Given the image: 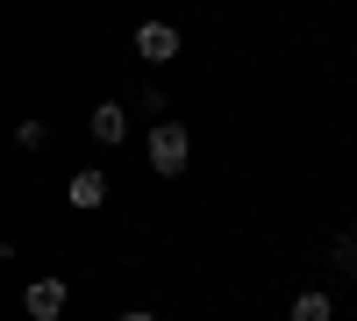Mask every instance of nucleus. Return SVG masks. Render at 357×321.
Returning a JSON list of instances; mask_svg holds the SVG:
<instances>
[{"mask_svg": "<svg viewBox=\"0 0 357 321\" xmlns=\"http://www.w3.org/2000/svg\"><path fill=\"white\" fill-rule=\"evenodd\" d=\"M186 157H193L186 122H151V171H158V179H178V171H186Z\"/></svg>", "mask_w": 357, "mask_h": 321, "instance_id": "f257e3e1", "label": "nucleus"}, {"mask_svg": "<svg viewBox=\"0 0 357 321\" xmlns=\"http://www.w3.org/2000/svg\"><path fill=\"white\" fill-rule=\"evenodd\" d=\"M22 307H29V321H57V314L72 307V285L65 279H29L22 285Z\"/></svg>", "mask_w": 357, "mask_h": 321, "instance_id": "f03ea898", "label": "nucleus"}, {"mask_svg": "<svg viewBox=\"0 0 357 321\" xmlns=\"http://www.w3.org/2000/svg\"><path fill=\"white\" fill-rule=\"evenodd\" d=\"M136 57H143V65H172V57H178V29L172 22H143L136 29Z\"/></svg>", "mask_w": 357, "mask_h": 321, "instance_id": "7ed1b4c3", "label": "nucleus"}, {"mask_svg": "<svg viewBox=\"0 0 357 321\" xmlns=\"http://www.w3.org/2000/svg\"><path fill=\"white\" fill-rule=\"evenodd\" d=\"M86 129H93V143H100V150H114V143H129V107L100 100L93 114H86Z\"/></svg>", "mask_w": 357, "mask_h": 321, "instance_id": "20e7f679", "label": "nucleus"}, {"mask_svg": "<svg viewBox=\"0 0 357 321\" xmlns=\"http://www.w3.org/2000/svg\"><path fill=\"white\" fill-rule=\"evenodd\" d=\"M100 200H107V171H100V164L72 171V208H100Z\"/></svg>", "mask_w": 357, "mask_h": 321, "instance_id": "39448f33", "label": "nucleus"}, {"mask_svg": "<svg viewBox=\"0 0 357 321\" xmlns=\"http://www.w3.org/2000/svg\"><path fill=\"white\" fill-rule=\"evenodd\" d=\"M293 321H336L329 285H307V293H293Z\"/></svg>", "mask_w": 357, "mask_h": 321, "instance_id": "423d86ee", "label": "nucleus"}, {"mask_svg": "<svg viewBox=\"0 0 357 321\" xmlns=\"http://www.w3.org/2000/svg\"><path fill=\"white\" fill-rule=\"evenodd\" d=\"M329 265H336L343 279L357 272V228H336V243H329Z\"/></svg>", "mask_w": 357, "mask_h": 321, "instance_id": "0eeeda50", "label": "nucleus"}, {"mask_svg": "<svg viewBox=\"0 0 357 321\" xmlns=\"http://www.w3.org/2000/svg\"><path fill=\"white\" fill-rule=\"evenodd\" d=\"M15 143H22V150H43V143H50V122H22Z\"/></svg>", "mask_w": 357, "mask_h": 321, "instance_id": "6e6552de", "label": "nucleus"}, {"mask_svg": "<svg viewBox=\"0 0 357 321\" xmlns=\"http://www.w3.org/2000/svg\"><path fill=\"white\" fill-rule=\"evenodd\" d=\"M122 321H165V314H151V307H129V314H122Z\"/></svg>", "mask_w": 357, "mask_h": 321, "instance_id": "1a4fd4ad", "label": "nucleus"}]
</instances>
